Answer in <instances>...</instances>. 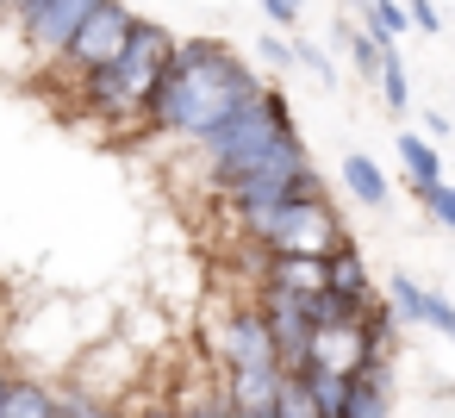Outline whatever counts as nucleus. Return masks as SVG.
<instances>
[{
    "instance_id": "nucleus-5",
    "label": "nucleus",
    "mask_w": 455,
    "mask_h": 418,
    "mask_svg": "<svg viewBox=\"0 0 455 418\" xmlns=\"http://www.w3.org/2000/svg\"><path fill=\"white\" fill-rule=\"evenodd\" d=\"M206 350L219 356V368H281L256 300H243V306H231V312H219V318L206 312Z\"/></svg>"
},
{
    "instance_id": "nucleus-6",
    "label": "nucleus",
    "mask_w": 455,
    "mask_h": 418,
    "mask_svg": "<svg viewBox=\"0 0 455 418\" xmlns=\"http://www.w3.org/2000/svg\"><path fill=\"white\" fill-rule=\"evenodd\" d=\"M275 138H299V132H281L275 119H268V107H262V94L250 100V107H237V113H225L194 150L206 157V169H231V163H243V157H256V150H268Z\"/></svg>"
},
{
    "instance_id": "nucleus-23",
    "label": "nucleus",
    "mask_w": 455,
    "mask_h": 418,
    "mask_svg": "<svg viewBox=\"0 0 455 418\" xmlns=\"http://www.w3.org/2000/svg\"><path fill=\"white\" fill-rule=\"evenodd\" d=\"M418 200H424V213H430L443 231H455V181H436V188H430V194H418Z\"/></svg>"
},
{
    "instance_id": "nucleus-13",
    "label": "nucleus",
    "mask_w": 455,
    "mask_h": 418,
    "mask_svg": "<svg viewBox=\"0 0 455 418\" xmlns=\"http://www.w3.org/2000/svg\"><path fill=\"white\" fill-rule=\"evenodd\" d=\"M324 287L331 293H349V300H374V281H368V262H362V244L355 237H343L324 256Z\"/></svg>"
},
{
    "instance_id": "nucleus-24",
    "label": "nucleus",
    "mask_w": 455,
    "mask_h": 418,
    "mask_svg": "<svg viewBox=\"0 0 455 418\" xmlns=\"http://www.w3.org/2000/svg\"><path fill=\"white\" fill-rule=\"evenodd\" d=\"M175 412H181V418H231V406H225L219 387H212V393H188V399H175Z\"/></svg>"
},
{
    "instance_id": "nucleus-32",
    "label": "nucleus",
    "mask_w": 455,
    "mask_h": 418,
    "mask_svg": "<svg viewBox=\"0 0 455 418\" xmlns=\"http://www.w3.org/2000/svg\"><path fill=\"white\" fill-rule=\"evenodd\" d=\"M349 7H355V13H362V7H368V0H349Z\"/></svg>"
},
{
    "instance_id": "nucleus-18",
    "label": "nucleus",
    "mask_w": 455,
    "mask_h": 418,
    "mask_svg": "<svg viewBox=\"0 0 455 418\" xmlns=\"http://www.w3.org/2000/svg\"><path fill=\"white\" fill-rule=\"evenodd\" d=\"M374 88H380L387 113H405V107H411V76H405V63H399V51H393V44L380 51V76H374Z\"/></svg>"
},
{
    "instance_id": "nucleus-10",
    "label": "nucleus",
    "mask_w": 455,
    "mask_h": 418,
    "mask_svg": "<svg viewBox=\"0 0 455 418\" xmlns=\"http://www.w3.org/2000/svg\"><path fill=\"white\" fill-rule=\"evenodd\" d=\"M362 362H368V343H362L355 325H343V331H312L299 368H337V374H355Z\"/></svg>"
},
{
    "instance_id": "nucleus-11",
    "label": "nucleus",
    "mask_w": 455,
    "mask_h": 418,
    "mask_svg": "<svg viewBox=\"0 0 455 418\" xmlns=\"http://www.w3.org/2000/svg\"><path fill=\"white\" fill-rule=\"evenodd\" d=\"M275 381H281V368H225V406H231V418H262L268 406H275Z\"/></svg>"
},
{
    "instance_id": "nucleus-2",
    "label": "nucleus",
    "mask_w": 455,
    "mask_h": 418,
    "mask_svg": "<svg viewBox=\"0 0 455 418\" xmlns=\"http://www.w3.org/2000/svg\"><path fill=\"white\" fill-rule=\"evenodd\" d=\"M231 219L243 225V237L262 256H331L349 237L343 213L324 194H299V200H281V206H243Z\"/></svg>"
},
{
    "instance_id": "nucleus-8",
    "label": "nucleus",
    "mask_w": 455,
    "mask_h": 418,
    "mask_svg": "<svg viewBox=\"0 0 455 418\" xmlns=\"http://www.w3.org/2000/svg\"><path fill=\"white\" fill-rule=\"evenodd\" d=\"M387 306L399 325H430L436 337H455V300H443L436 287H424L411 275H387Z\"/></svg>"
},
{
    "instance_id": "nucleus-27",
    "label": "nucleus",
    "mask_w": 455,
    "mask_h": 418,
    "mask_svg": "<svg viewBox=\"0 0 455 418\" xmlns=\"http://www.w3.org/2000/svg\"><path fill=\"white\" fill-rule=\"evenodd\" d=\"M299 7H306V0H262V13L275 26H299Z\"/></svg>"
},
{
    "instance_id": "nucleus-19",
    "label": "nucleus",
    "mask_w": 455,
    "mask_h": 418,
    "mask_svg": "<svg viewBox=\"0 0 455 418\" xmlns=\"http://www.w3.org/2000/svg\"><path fill=\"white\" fill-rule=\"evenodd\" d=\"M268 418H318V406H312V393H306L299 374H281V381H275V406H268Z\"/></svg>"
},
{
    "instance_id": "nucleus-14",
    "label": "nucleus",
    "mask_w": 455,
    "mask_h": 418,
    "mask_svg": "<svg viewBox=\"0 0 455 418\" xmlns=\"http://www.w3.org/2000/svg\"><path fill=\"white\" fill-rule=\"evenodd\" d=\"M355 331H362V343H368V362H393V350H399V318H393L387 300H368L362 318H355Z\"/></svg>"
},
{
    "instance_id": "nucleus-3",
    "label": "nucleus",
    "mask_w": 455,
    "mask_h": 418,
    "mask_svg": "<svg viewBox=\"0 0 455 418\" xmlns=\"http://www.w3.org/2000/svg\"><path fill=\"white\" fill-rule=\"evenodd\" d=\"M132 26H138V13L125 7V0H100V7L82 20V32L69 38V51L51 63V69H69L76 82L82 76H94V69H107L119 51H125V38H132Z\"/></svg>"
},
{
    "instance_id": "nucleus-30",
    "label": "nucleus",
    "mask_w": 455,
    "mask_h": 418,
    "mask_svg": "<svg viewBox=\"0 0 455 418\" xmlns=\"http://www.w3.org/2000/svg\"><path fill=\"white\" fill-rule=\"evenodd\" d=\"M449 132H455V125H449L443 113H430V119H424V144H436V138H449Z\"/></svg>"
},
{
    "instance_id": "nucleus-22",
    "label": "nucleus",
    "mask_w": 455,
    "mask_h": 418,
    "mask_svg": "<svg viewBox=\"0 0 455 418\" xmlns=\"http://www.w3.org/2000/svg\"><path fill=\"white\" fill-rule=\"evenodd\" d=\"M293 69H306L318 88H337V69H331V57L318 44H293Z\"/></svg>"
},
{
    "instance_id": "nucleus-31",
    "label": "nucleus",
    "mask_w": 455,
    "mask_h": 418,
    "mask_svg": "<svg viewBox=\"0 0 455 418\" xmlns=\"http://www.w3.org/2000/svg\"><path fill=\"white\" fill-rule=\"evenodd\" d=\"M7 374H13V356H0V387H7Z\"/></svg>"
},
{
    "instance_id": "nucleus-20",
    "label": "nucleus",
    "mask_w": 455,
    "mask_h": 418,
    "mask_svg": "<svg viewBox=\"0 0 455 418\" xmlns=\"http://www.w3.org/2000/svg\"><path fill=\"white\" fill-rule=\"evenodd\" d=\"M57 418H125V406L119 399H88V393L63 387L57 393Z\"/></svg>"
},
{
    "instance_id": "nucleus-17",
    "label": "nucleus",
    "mask_w": 455,
    "mask_h": 418,
    "mask_svg": "<svg viewBox=\"0 0 455 418\" xmlns=\"http://www.w3.org/2000/svg\"><path fill=\"white\" fill-rule=\"evenodd\" d=\"M362 32L380 38V44H399V38L411 32V20H405L399 0H368V7H362Z\"/></svg>"
},
{
    "instance_id": "nucleus-29",
    "label": "nucleus",
    "mask_w": 455,
    "mask_h": 418,
    "mask_svg": "<svg viewBox=\"0 0 455 418\" xmlns=\"http://www.w3.org/2000/svg\"><path fill=\"white\" fill-rule=\"evenodd\" d=\"M125 418H181V412H175V399H150L144 412H125Z\"/></svg>"
},
{
    "instance_id": "nucleus-7",
    "label": "nucleus",
    "mask_w": 455,
    "mask_h": 418,
    "mask_svg": "<svg viewBox=\"0 0 455 418\" xmlns=\"http://www.w3.org/2000/svg\"><path fill=\"white\" fill-rule=\"evenodd\" d=\"M94 7H100V0H44V7L20 26V32H26V44H32V63H38V69H51V63L69 51V38L82 32V20H88Z\"/></svg>"
},
{
    "instance_id": "nucleus-26",
    "label": "nucleus",
    "mask_w": 455,
    "mask_h": 418,
    "mask_svg": "<svg viewBox=\"0 0 455 418\" xmlns=\"http://www.w3.org/2000/svg\"><path fill=\"white\" fill-rule=\"evenodd\" d=\"M262 63L268 69H293V38H262Z\"/></svg>"
},
{
    "instance_id": "nucleus-33",
    "label": "nucleus",
    "mask_w": 455,
    "mask_h": 418,
    "mask_svg": "<svg viewBox=\"0 0 455 418\" xmlns=\"http://www.w3.org/2000/svg\"><path fill=\"white\" fill-rule=\"evenodd\" d=\"M0 13H7V0H0Z\"/></svg>"
},
{
    "instance_id": "nucleus-21",
    "label": "nucleus",
    "mask_w": 455,
    "mask_h": 418,
    "mask_svg": "<svg viewBox=\"0 0 455 418\" xmlns=\"http://www.w3.org/2000/svg\"><path fill=\"white\" fill-rule=\"evenodd\" d=\"M7 63H13L20 76H32V69H38V63H32V44H26V32H20L13 20H0V69H7Z\"/></svg>"
},
{
    "instance_id": "nucleus-1",
    "label": "nucleus",
    "mask_w": 455,
    "mask_h": 418,
    "mask_svg": "<svg viewBox=\"0 0 455 418\" xmlns=\"http://www.w3.org/2000/svg\"><path fill=\"white\" fill-rule=\"evenodd\" d=\"M262 94V76L250 63H237L219 38H175V57L163 69V82L144 100V125L181 144H200L225 113L250 107Z\"/></svg>"
},
{
    "instance_id": "nucleus-9",
    "label": "nucleus",
    "mask_w": 455,
    "mask_h": 418,
    "mask_svg": "<svg viewBox=\"0 0 455 418\" xmlns=\"http://www.w3.org/2000/svg\"><path fill=\"white\" fill-rule=\"evenodd\" d=\"M393 393H399L393 362H362L349 374V387H343V418H387L393 412Z\"/></svg>"
},
{
    "instance_id": "nucleus-25",
    "label": "nucleus",
    "mask_w": 455,
    "mask_h": 418,
    "mask_svg": "<svg viewBox=\"0 0 455 418\" xmlns=\"http://www.w3.org/2000/svg\"><path fill=\"white\" fill-rule=\"evenodd\" d=\"M405 7V20L418 26V32H443V13H436V0H399Z\"/></svg>"
},
{
    "instance_id": "nucleus-15",
    "label": "nucleus",
    "mask_w": 455,
    "mask_h": 418,
    "mask_svg": "<svg viewBox=\"0 0 455 418\" xmlns=\"http://www.w3.org/2000/svg\"><path fill=\"white\" fill-rule=\"evenodd\" d=\"M399 163H405L411 194H430V188L443 181V157H436V144H424L418 132H399Z\"/></svg>"
},
{
    "instance_id": "nucleus-28",
    "label": "nucleus",
    "mask_w": 455,
    "mask_h": 418,
    "mask_svg": "<svg viewBox=\"0 0 455 418\" xmlns=\"http://www.w3.org/2000/svg\"><path fill=\"white\" fill-rule=\"evenodd\" d=\"M38 7H44V0H7V13H0V20H13V26H26V20H32Z\"/></svg>"
},
{
    "instance_id": "nucleus-16",
    "label": "nucleus",
    "mask_w": 455,
    "mask_h": 418,
    "mask_svg": "<svg viewBox=\"0 0 455 418\" xmlns=\"http://www.w3.org/2000/svg\"><path fill=\"white\" fill-rule=\"evenodd\" d=\"M343 188H349L368 213H380V206L393 200V188H387L380 163H374V157H362V150H355V157H343Z\"/></svg>"
},
{
    "instance_id": "nucleus-12",
    "label": "nucleus",
    "mask_w": 455,
    "mask_h": 418,
    "mask_svg": "<svg viewBox=\"0 0 455 418\" xmlns=\"http://www.w3.org/2000/svg\"><path fill=\"white\" fill-rule=\"evenodd\" d=\"M0 418H57V387L44 374H7L0 387Z\"/></svg>"
},
{
    "instance_id": "nucleus-4",
    "label": "nucleus",
    "mask_w": 455,
    "mask_h": 418,
    "mask_svg": "<svg viewBox=\"0 0 455 418\" xmlns=\"http://www.w3.org/2000/svg\"><path fill=\"white\" fill-rule=\"evenodd\" d=\"M169 57H175V32H169V26L138 20V26H132V38H125V51L107 63V76H113V82H119V94L144 113V100H150V88L163 82Z\"/></svg>"
}]
</instances>
